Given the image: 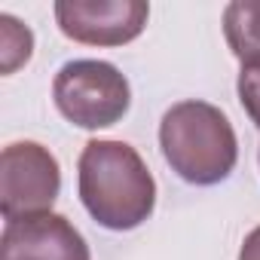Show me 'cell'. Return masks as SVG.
Wrapping results in <instances>:
<instances>
[{"label":"cell","instance_id":"1","mask_svg":"<svg viewBox=\"0 0 260 260\" xmlns=\"http://www.w3.org/2000/svg\"><path fill=\"white\" fill-rule=\"evenodd\" d=\"M77 187L86 211L104 230H135L156 205V181L125 141H89L80 153Z\"/></svg>","mask_w":260,"mask_h":260},{"label":"cell","instance_id":"2","mask_svg":"<svg viewBox=\"0 0 260 260\" xmlns=\"http://www.w3.org/2000/svg\"><path fill=\"white\" fill-rule=\"evenodd\" d=\"M159 147L172 172L196 187L226 181L239 159V141L226 113L196 98L166 110L159 122Z\"/></svg>","mask_w":260,"mask_h":260},{"label":"cell","instance_id":"3","mask_svg":"<svg viewBox=\"0 0 260 260\" xmlns=\"http://www.w3.org/2000/svg\"><path fill=\"white\" fill-rule=\"evenodd\" d=\"M52 98L68 122L80 128H107L125 116L132 104V89L125 74H119V68L110 61L77 58L58 68Z\"/></svg>","mask_w":260,"mask_h":260},{"label":"cell","instance_id":"4","mask_svg":"<svg viewBox=\"0 0 260 260\" xmlns=\"http://www.w3.org/2000/svg\"><path fill=\"white\" fill-rule=\"evenodd\" d=\"M61 190L58 159L37 141H16L0 153V211L7 223L46 214Z\"/></svg>","mask_w":260,"mask_h":260},{"label":"cell","instance_id":"5","mask_svg":"<svg viewBox=\"0 0 260 260\" xmlns=\"http://www.w3.org/2000/svg\"><path fill=\"white\" fill-rule=\"evenodd\" d=\"M150 7L141 0H58L55 22L61 34L83 46L132 43L147 25Z\"/></svg>","mask_w":260,"mask_h":260},{"label":"cell","instance_id":"6","mask_svg":"<svg viewBox=\"0 0 260 260\" xmlns=\"http://www.w3.org/2000/svg\"><path fill=\"white\" fill-rule=\"evenodd\" d=\"M0 260H92L86 239L64 214H37L7 223Z\"/></svg>","mask_w":260,"mask_h":260},{"label":"cell","instance_id":"7","mask_svg":"<svg viewBox=\"0 0 260 260\" xmlns=\"http://www.w3.org/2000/svg\"><path fill=\"white\" fill-rule=\"evenodd\" d=\"M223 37L242 64L260 61V0H233L223 10Z\"/></svg>","mask_w":260,"mask_h":260},{"label":"cell","instance_id":"8","mask_svg":"<svg viewBox=\"0 0 260 260\" xmlns=\"http://www.w3.org/2000/svg\"><path fill=\"white\" fill-rule=\"evenodd\" d=\"M34 34L13 16H0V55H4V74H13L19 64L31 58Z\"/></svg>","mask_w":260,"mask_h":260},{"label":"cell","instance_id":"9","mask_svg":"<svg viewBox=\"0 0 260 260\" xmlns=\"http://www.w3.org/2000/svg\"><path fill=\"white\" fill-rule=\"evenodd\" d=\"M239 101L245 107V113L251 116V122L260 128V61H248L239 71V83H236Z\"/></svg>","mask_w":260,"mask_h":260},{"label":"cell","instance_id":"10","mask_svg":"<svg viewBox=\"0 0 260 260\" xmlns=\"http://www.w3.org/2000/svg\"><path fill=\"white\" fill-rule=\"evenodd\" d=\"M239 260H260V226H254L245 236V242L239 248Z\"/></svg>","mask_w":260,"mask_h":260}]
</instances>
